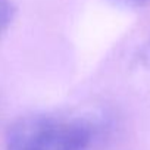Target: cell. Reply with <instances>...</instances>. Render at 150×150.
Listing matches in <instances>:
<instances>
[{
  "label": "cell",
  "instance_id": "obj_4",
  "mask_svg": "<svg viewBox=\"0 0 150 150\" xmlns=\"http://www.w3.org/2000/svg\"><path fill=\"white\" fill-rule=\"evenodd\" d=\"M141 62H143L144 68L150 71V41L144 46V49L141 52Z\"/></svg>",
  "mask_w": 150,
  "mask_h": 150
},
{
  "label": "cell",
  "instance_id": "obj_1",
  "mask_svg": "<svg viewBox=\"0 0 150 150\" xmlns=\"http://www.w3.org/2000/svg\"><path fill=\"white\" fill-rule=\"evenodd\" d=\"M94 127L86 118L28 115L15 121L5 140V150H88Z\"/></svg>",
  "mask_w": 150,
  "mask_h": 150
},
{
  "label": "cell",
  "instance_id": "obj_3",
  "mask_svg": "<svg viewBox=\"0 0 150 150\" xmlns=\"http://www.w3.org/2000/svg\"><path fill=\"white\" fill-rule=\"evenodd\" d=\"M113 2L122 8H129V9H140L150 5V0H113Z\"/></svg>",
  "mask_w": 150,
  "mask_h": 150
},
{
  "label": "cell",
  "instance_id": "obj_2",
  "mask_svg": "<svg viewBox=\"0 0 150 150\" xmlns=\"http://www.w3.org/2000/svg\"><path fill=\"white\" fill-rule=\"evenodd\" d=\"M13 5L11 0H0V35L5 34L13 21Z\"/></svg>",
  "mask_w": 150,
  "mask_h": 150
}]
</instances>
